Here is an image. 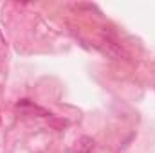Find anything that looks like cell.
Here are the masks:
<instances>
[{
    "instance_id": "3957f363",
    "label": "cell",
    "mask_w": 155,
    "mask_h": 153,
    "mask_svg": "<svg viewBox=\"0 0 155 153\" xmlns=\"http://www.w3.org/2000/svg\"><path fill=\"white\" fill-rule=\"evenodd\" d=\"M51 124L56 126V128H65L67 126V121H51Z\"/></svg>"
},
{
    "instance_id": "7a4b0ae2",
    "label": "cell",
    "mask_w": 155,
    "mask_h": 153,
    "mask_svg": "<svg viewBox=\"0 0 155 153\" xmlns=\"http://www.w3.org/2000/svg\"><path fill=\"white\" fill-rule=\"evenodd\" d=\"M76 144H78V150H79L81 153H90L94 148H96V141H94L92 137H87V135L81 137Z\"/></svg>"
},
{
    "instance_id": "6da1fadb",
    "label": "cell",
    "mask_w": 155,
    "mask_h": 153,
    "mask_svg": "<svg viewBox=\"0 0 155 153\" xmlns=\"http://www.w3.org/2000/svg\"><path fill=\"white\" fill-rule=\"evenodd\" d=\"M99 49H101L105 54H108L110 58H114V60H126V58H128V52H126L119 43H116L114 40H110V38L101 40V41H99Z\"/></svg>"
}]
</instances>
